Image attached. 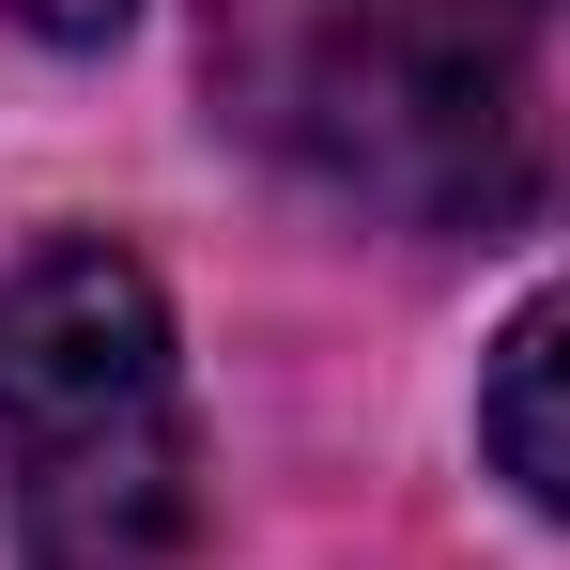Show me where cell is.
<instances>
[{
	"mask_svg": "<svg viewBox=\"0 0 570 570\" xmlns=\"http://www.w3.org/2000/svg\"><path fill=\"white\" fill-rule=\"evenodd\" d=\"M0 16H16V31H47V47H108L139 0H0Z\"/></svg>",
	"mask_w": 570,
	"mask_h": 570,
	"instance_id": "5",
	"label": "cell"
},
{
	"mask_svg": "<svg viewBox=\"0 0 570 570\" xmlns=\"http://www.w3.org/2000/svg\"><path fill=\"white\" fill-rule=\"evenodd\" d=\"M0 540L16 570H170L200 540L186 340L155 263L108 232L0 263Z\"/></svg>",
	"mask_w": 570,
	"mask_h": 570,
	"instance_id": "1",
	"label": "cell"
},
{
	"mask_svg": "<svg viewBox=\"0 0 570 570\" xmlns=\"http://www.w3.org/2000/svg\"><path fill=\"white\" fill-rule=\"evenodd\" d=\"M355 47H371V0H200L216 124H247L293 170H324V124L355 94Z\"/></svg>",
	"mask_w": 570,
	"mask_h": 570,
	"instance_id": "3",
	"label": "cell"
},
{
	"mask_svg": "<svg viewBox=\"0 0 570 570\" xmlns=\"http://www.w3.org/2000/svg\"><path fill=\"white\" fill-rule=\"evenodd\" d=\"M478 448H493V478H509L524 509L570 524V278L540 293V308H509V340H493V371H478Z\"/></svg>",
	"mask_w": 570,
	"mask_h": 570,
	"instance_id": "4",
	"label": "cell"
},
{
	"mask_svg": "<svg viewBox=\"0 0 570 570\" xmlns=\"http://www.w3.org/2000/svg\"><path fill=\"white\" fill-rule=\"evenodd\" d=\"M324 186L416 232H556L570 216V0H371Z\"/></svg>",
	"mask_w": 570,
	"mask_h": 570,
	"instance_id": "2",
	"label": "cell"
}]
</instances>
